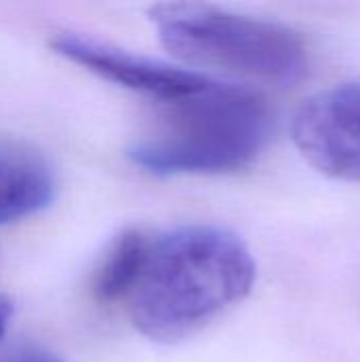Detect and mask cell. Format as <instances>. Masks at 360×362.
Returning <instances> with one entry per match:
<instances>
[{"label": "cell", "mask_w": 360, "mask_h": 362, "mask_svg": "<svg viewBox=\"0 0 360 362\" xmlns=\"http://www.w3.org/2000/svg\"><path fill=\"white\" fill-rule=\"evenodd\" d=\"M257 265L231 231L206 225L176 229L151 244L132 291V320L155 341H178L242 301Z\"/></svg>", "instance_id": "1"}, {"label": "cell", "mask_w": 360, "mask_h": 362, "mask_svg": "<svg viewBox=\"0 0 360 362\" xmlns=\"http://www.w3.org/2000/svg\"><path fill=\"white\" fill-rule=\"evenodd\" d=\"M159 127L129 157L157 176L221 174L250 165L272 134V115L257 93L214 83L208 91L168 104Z\"/></svg>", "instance_id": "2"}, {"label": "cell", "mask_w": 360, "mask_h": 362, "mask_svg": "<svg viewBox=\"0 0 360 362\" xmlns=\"http://www.w3.org/2000/svg\"><path fill=\"white\" fill-rule=\"evenodd\" d=\"M151 19L163 47L182 62L278 85L310 74V49L286 25L187 2L157 4Z\"/></svg>", "instance_id": "3"}, {"label": "cell", "mask_w": 360, "mask_h": 362, "mask_svg": "<svg viewBox=\"0 0 360 362\" xmlns=\"http://www.w3.org/2000/svg\"><path fill=\"white\" fill-rule=\"evenodd\" d=\"M291 136L320 174L360 182V83L331 87L306 100L293 117Z\"/></svg>", "instance_id": "4"}, {"label": "cell", "mask_w": 360, "mask_h": 362, "mask_svg": "<svg viewBox=\"0 0 360 362\" xmlns=\"http://www.w3.org/2000/svg\"><path fill=\"white\" fill-rule=\"evenodd\" d=\"M51 49L110 83H117L136 93H144L163 104L195 98L216 83L214 78L199 72L132 55L127 51L76 34H57L51 38Z\"/></svg>", "instance_id": "5"}, {"label": "cell", "mask_w": 360, "mask_h": 362, "mask_svg": "<svg viewBox=\"0 0 360 362\" xmlns=\"http://www.w3.org/2000/svg\"><path fill=\"white\" fill-rule=\"evenodd\" d=\"M55 197L51 165L21 146L0 148V225L45 210Z\"/></svg>", "instance_id": "6"}, {"label": "cell", "mask_w": 360, "mask_h": 362, "mask_svg": "<svg viewBox=\"0 0 360 362\" xmlns=\"http://www.w3.org/2000/svg\"><path fill=\"white\" fill-rule=\"evenodd\" d=\"M149 250H151V242L142 231L136 229L123 231L112 242V246L104 255L102 265L95 272V280H93L95 297L104 303H112L125 295H132L146 265Z\"/></svg>", "instance_id": "7"}, {"label": "cell", "mask_w": 360, "mask_h": 362, "mask_svg": "<svg viewBox=\"0 0 360 362\" xmlns=\"http://www.w3.org/2000/svg\"><path fill=\"white\" fill-rule=\"evenodd\" d=\"M0 362H59L55 356L38 348H13L0 354Z\"/></svg>", "instance_id": "8"}, {"label": "cell", "mask_w": 360, "mask_h": 362, "mask_svg": "<svg viewBox=\"0 0 360 362\" xmlns=\"http://www.w3.org/2000/svg\"><path fill=\"white\" fill-rule=\"evenodd\" d=\"M11 314H13L11 301L4 299V297H0V337H2V333H4V329H6V325H8Z\"/></svg>", "instance_id": "9"}]
</instances>
